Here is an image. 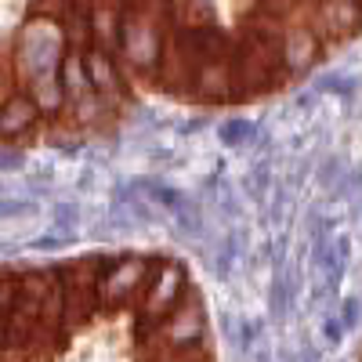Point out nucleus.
Segmentation results:
<instances>
[{"instance_id":"nucleus-1","label":"nucleus","mask_w":362,"mask_h":362,"mask_svg":"<svg viewBox=\"0 0 362 362\" xmlns=\"http://www.w3.org/2000/svg\"><path fill=\"white\" fill-rule=\"evenodd\" d=\"M170 44V8H127V29H124V47L119 62L134 76L156 80L163 73V58Z\"/></svg>"},{"instance_id":"nucleus-2","label":"nucleus","mask_w":362,"mask_h":362,"mask_svg":"<svg viewBox=\"0 0 362 362\" xmlns=\"http://www.w3.org/2000/svg\"><path fill=\"white\" fill-rule=\"evenodd\" d=\"M192 293V283H189V272L181 261L174 257H160L156 261V272H153V279H148L141 300H138V315L148 322V329H160V322L181 305Z\"/></svg>"},{"instance_id":"nucleus-3","label":"nucleus","mask_w":362,"mask_h":362,"mask_svg":"<svg viewBox=\"0 0 362 362\" xmlns=\"http://www.w3.org/2000/svg\"><path fill=\"white\" fill-rule=\"evenodd\" d=\"M160 257H141V254H124L105 261L102 276V308H127L131 300H141L148 279L156 272Z\"/></svg>"},{"instance_id":"nucleus-4","label":"nucleus","mask_w":362,"mask_h":362,"mask_svg":"<svg viewBox=\"0 0 362 362\" xmlns=\"http://www.w3.org/2000/svg\"><path fill=\"white\" fill-rule=\"evenodd\" d=\"M326 44L308 22V8L300 11V18H286L283 37H279V62H283V76H305L315 69V62L322 58Z\"/></svg>"},{"instance_id":"nucleus-5","label":"nucleus","mask_w":362,"mask_h":362,"mask_svg":"<svg viewBox=\"0 0 362 362\" xmlns=\"http://www.w3.org/2000/svg\"><path fill=\"white\" fill-rule=\"evenodd\" d=\"M156 351H174V348H196V344H203V337H206V308H203V300H199V293L192 290L181 305L160 322V329H156Z\"/></svg>"},{"instance_id":"nucleus-6","label":"nucleus","mask_w":362,"mask_h":362,"mask_svg":"<svg viewBox=\"0 0 362 362\" xmlns=\"http://www.w3.org/2000/svg\"><path fill=\"white\" fill-rule=\"evenodd\" d=\"M40 127H47V119L40 112V105L33 102L25 87H11L4 90V102H0V138L4 145H25Z\"/></svg>"},{"instance_id":"nucleus-7","label":"nucleus","mask_w":362,"mask_h":362,"mask_svg":"<svg viewBox=\"0 0 362 362\" xmlns=\"http://www.w3.org/2000/svg\"><path fill=\"white\" fill-rule=\"evenodd\" d=\"M308 22L322 37V44L334 47L362 29V4H319V8H308Z\"/></svg>"},{"instance_id":"nucleus-8","label":"nucleus","mask_w":362,"mask_h":362,"mask_svg":"<svg viewBox=\"0 0 362 362\" xmlns=\"http://www.w3.org/2000/svg\"><path fill=\"white\" fill-rule=\"evenodd\" d=\"M127 29V8L124 4H90V47L119 58Z\"/></svg>"},{"instance_id":"nucleus-9","label":"nucleus","mask_w":362,"mask_h":362,"mask_svg":"<svg viewBox=\"0 0 362 362\" xmlns=\"http://www.w3.org/2000/svg\"><path fill=\"white\" fill-rule=\"evenodd\" d=\"M58 76H62V87L69 95V109L95 95V83H90V73H87V51L69 47L66 62H62V73H58Z\"/></svg>"}]
</instances>
